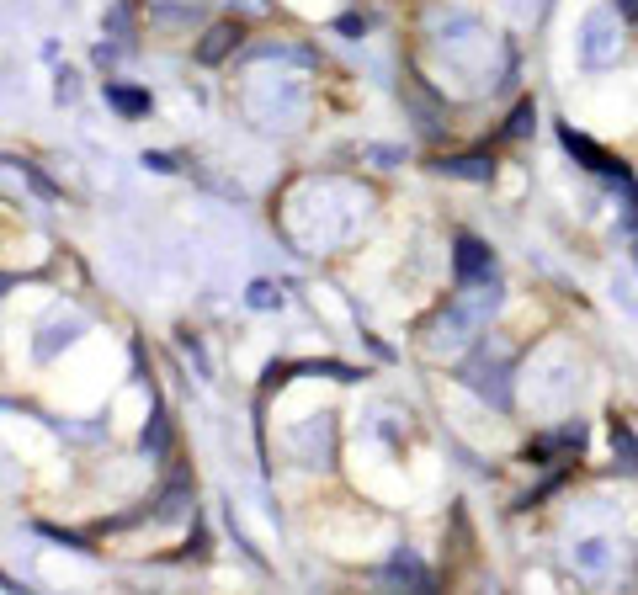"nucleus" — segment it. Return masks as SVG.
<instances>
[{"label":"nucleus","mask_w":638,"mask_h":595,"mask_svg":"<svg viewBox=\"0 0 638 595\" xmlns=\"http://www.w3.org/2000/svg\"><path fill=\"white\" fill-rule=\"evenodd\" d=\"M617 54V22L607 11H591L585 16V59L601 64V59H612Z\"/></svg>","instance_id":"f257e3e1"},{"label":"nucleus","mask_w":638,"mask_h":595,"mask_svg":"<svg viewBox=\"0 0 638 595\" xmlns=\"http://www.w3.org/2000/svg\"><path fill=\"white\" fill-rule=\"evenodd\" d=\"M564 144H569V155H580V160H591V170L596 176H612V181H628V170H623V160H612L607 149H596L591 139H580L575 128H564Z\"/></svg>","instance_id":"f03ea898"},{"label":"nucleus","mask_w":638,"mask_h":595,"mask_svg":"<svg viewBox=\"0 0 638 595\" xmlns=\"http://www.w3.org/2000/svg\"><path fill=\"white\" fill-rule=\"evenodd\" d=\"M479 277H490V250L463 234L458 240V282H479Z\"/></svg>","instance_id":"7ed1b4c3"},{"label":"nucleus","mask_w":638,"mask_h":595,"mask_svg":"<svg viewBox=\"0 0 638 595\" xmlns=\"http://www.w3.org/2000/svg\"><path fill=\"white\" fill-rule=\"evenodd\" d=\"M234 43H240V22H218V27L208 32V43H197V59H203V64H218Z\"/></svg>","instance_id":"20e7f679"},{"label":"nucleus","mask_w":638,"mask_h":595,"mask_svg":"<svg viewBox=\"0 0 638 595\" xmlns=\"http://www.w3.org/2000/svg\"><path fill=\"white\" fill-rule=\"evenodd\" d=\"M436 170H447V176H468V181H490L495 165L484 160V155H463V160H442Z\"/></svg>","instance_id":"39448f33"},{"label":"nucleus","mask_w":638,"mask_h":595,"mask_svg":"<svg viewBox=\"0 0 638 595\" xmlns=\"http://www.w3.org/2000/svg\"><path fill=\"white\" fill-rule=\"evenodd\" d=\"M107 101H112L117 112H128V117L149 112V96H139V91H123V85H107Z\"/></svg>","instance_id":"423d86ee"},{"label":"nucleus","mask_w":638,"mask_h":595,"mask_svg":"<svg viewBox=\"0 0 638 595\" xmlns=\"http://www.w3.org/2000/svg\"><path fill=\"white\" fill-rule=\"evenodd\" d=\"M532 117H537V112H532V101H522V107L511 112V123H506V133H511V139H522V133L532 128Z\"/></svg>","instance_id":"0eeeda50"},{"label":"nucleus","mask_w":638,"mask_h":595,"mask_svg":"<svg viewBox=\"0 0 638 595\" xmlns=\"http://www.w3.org/2000/svg\"><path fill=\"white\" fill-rule=\"evenodd\" d=\"M277 298H282V293H272L266 282H256V287H250V303H256V309H272Z\"/></svg>","instance_id":"6e6552de"},{"label":"nucleus","mask_w":638,"mask_h":595,"mask_svg":"<svg viewBox=\"0 0 638 595\" xmlns=\"http://www.w3.org/2000/svg\"><path fill=\"white\" fill-rule=\"evenodd\" d=\"M617 6H623V11L633 16V22H638V0H617Z\"/></svg>","instance_id":"1a4fd4ad"}]
</instances>
